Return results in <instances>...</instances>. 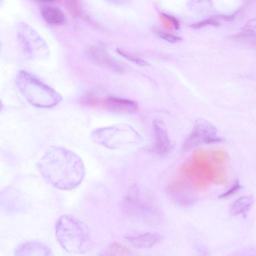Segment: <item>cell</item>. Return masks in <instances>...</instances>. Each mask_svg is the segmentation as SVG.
<instances>
[{"mask_svg": "<svg viewBox=\"0 0 256 256\" xmlns=\"http://www.w3.org/2000/svg\"><path fill=\"white\" fill-rule=\"evenodd\" d=\"M198 256H210L208 250L204 246H200L197 248Z\"/></svg>", "mask_w": 256, "mask_h": 256, "instance_id": "obj_25", "label": "cell"}, {"mask_svg": "<svg viewBox=\"0 0 256 256\" xmlns=\"http://www.w3.org/2000/svg\"><path fill=\"white\" fill-rule=\"evenodd\" d=\"M104 106L107 110L117 113H132L138 108L135 101L116 96L108 98L104 100Z\"/></svg>", "mask_w": 256, "mask_h": 256, "instance_id": "obj_12", "label": "cell"}, {"mask_svg": "<svg viewBox=\"0 0 256 256\" xmlns=\"http://www.w3.org/2000/svg\"><path fill=\"white\" fill-rule=\"evenodd\" d=\"M228 256H256V249L252 246H247L232 253Z\"/></svg>", "mask_w": 256, "mask_h": 256, "instance_id": "obj_20", "label": "cell"}, {"mask_svg": "<svg viewBox=\"0 0 256 256\" xmlns=\"http://www.w3.org/2000/svg\"><path fill=\"white\" fill-rule=\"evenodd\" d=\"M88 55L94 62L118 72H122V68L104 50L94 47L88 52Z\"/></svg>", "mask_w": 256, "mask_h": 256, "instance_id": "obj_15", "label": "cell"}, {"mask_svg": "<svg viewBox=\"0 0 256 256\" xmlns=\"http://www.w3.org/2000/svg\"><path fill=\"white\" fill-rule=\"evenodd\" d=\"M58 242L68 253L82 254L90 248L92 238L87 226L70 214H64L58 220L55 226Z\"/></svg>", "mask_w": 256, "mask_h": 256, "instance_id": "obj_2", "label": "cell"}, {"mask_svg": "<svg viewBox=\"0 0 256 256\" xmlns=\"http://www.w3.org/2000/svg\"><path fill=\"white\" fill-rule=\"evenodd\" d=\"M64 6L68 12L73 16L80 14V9L77 2L74 0H68L64 2Z\"/></svg>", "mask_w": 256, "mask_h": 256, "instance_id": "obj_19", "label": "cell"}, {"mask_svg": "<svg viewBox=\"0 0 256 256\" xmlns=\"http://www.w3.org/2000/svg\"><path fill=\"white\" fill-rule=\"evenodd\" d=\"M182 171L192 187L198 190H204L208 187L206 178L190 162H185L182 167Z\"/></svg>", "mask_w": 256, "mask_h": 256, "instance_id": "obj_14", "label": "cell"}, {"mask_svg": "<svg viewBox=\"0 0 256 256\" xmlns=\"http://www.w3.org/2000/svg\"><path fill=\"white\" fill-rule=\"evenodd\" d=\"M163 16L165 17L169 20H170L174 24V28L176 30L180 28V24L178 20L173 16L166 14L165 13H162Z\"/></svg>", "mask_w": 256, "mask_h": 256, "instance_id": "obj_24", "label": "cell"}, {"mask_svg": "<svg viewBox=\"0 0 256 256\" xmlns=\"http://www.w3.org/2000/svg\"><path fill=\"white\" fill-rule=\"evenodd\" d=\"M16 86L26 100L38 108H48L56 106L61 96L30 72L22 70L16 74Z\"/></svg>", "mask_w": 256, "mask_h": 256, "instance_id": "obj_3", "label": "cell"}, {"mask_svg": "<svg viewBox=\"0 0 256 256\" xmlns=\"http://www.w3.org/2000/svg\"><path fill=\"white\" fill-rule=\"evenodd\" d=\"M155 32H156L159 37L170 42H180L182 40L180 37L160 30H156Z\"/></svg>", "mask_w": 256, "mask_h": 256, "instance_id": "obj_21", "label": "cell"}, {"mask_svg": "<svg viewBox=\"0 0 256 256\" xmlns=\"http://www.w3.org/2000/svg\"><path fill=\"white\" fill-rule=\"evenodd\" d=\"M223 141L216 128L208 121L199 118L196 120L191 132L184 142L182 148L188 150L202 144H214Z\"/></svg>", "mask_w": 256, "mask_h": 256, "instance_id": "obj_6", "label": "cell"}, {"mask_svg": "<svg viewBox=\"0 0 256 256\" xmlns=\"http://www.w3.org/2000/svg\"><path fill=\"white\" fill-rule=\"evenodd\" d=\"M212 158L213 160L218 164H224L228 160L226 153L221 149L214 150L212 152Z\"/></svg>", "mask_w": 256, "mask_h": 256, "instance_id": "obj_17", "label": "cell"}, {"mask_svg": "<svg viewBox=\"0 0 256 256\" xmlns=\"http://www.w3.org/2000/svg\"><path fill=\"white\" fill-rule=\"evenodd\" d=\"M39 2L40 3V13L48 24L53 26H59L64 22V14L60 8L50 4L52 1Z\"/></svg>", "mask_w": 256, "mask_h": 256, "instance_id": "obj_13", "label": "cell"}, {"mask_svg": "<svg viewBox=\"0 0 256 256\" xmlns=\"http://www.w3.org/2000/svg\"><path fill=\"white\" fill-rule=\"evenodd\" d=\"M18 40L26 54L34 60H40L48 55L46 43L38 34L29 24L18 22L16 26Z\"/></svg>", "mask_w": 256, "mask_h": 256, "instance_id": "obj_5", "label": "cell"}, {"mask_svg": "<svg viewBox=\"0 0 256 256\" xmlns=\"http://www.w3.org/2000/svg\"><path fill=\"white\" fill-rule=\"evenodd\" d=\"M3 106L2 102L1 100H0V110L2 108Z\"/></svg>", "mask_w": 256, "mask_h": 256, "instance_id": "obj_27", "label": "cell"}, {"mask_svg": "<svg viewBox=\"0 0 256 256\" xmlns=\"http://www.w3.org/2000/svg\"><path fill=\"white\" fill-rule=\"evenodd\" d=\"M242 188V186L239 181L236 180L234 184L226 192L218 196L219 198H224L234 194L239 191Z\"/></svg>", "mask_w": 256, "mask_h": 256, "instance_id": "obj_22", "label": "cell"}, {"mask_svg": "<svg viewBox=\"0 0 256 256\" xmlns=\"http://www.w3.org/2000/svg\"><path fill=\"white\" fill-rule=\"evenodd\" d=\"M16 256H54L46 244L36 241H26L18 244L15 250Z\"/></svg>", "mask_w": 256, "mask_h": 256, "instance_id": "obj_11", "label": "cell"}, {"mask_svg": "<svg viewBox=\"0 0 256 256\" xmlns=\"http://www.w3.org/2000/svg\"><path fill=\"white\" fill-rule=\"evenodd\" d=\"M90 138L98 144L111 150L136 145L142 141L138 132L125 124L95 128L92 132Z\"/></svg>", "mask_w": 256, "mask_h": 256, "instance_id": "obj_4", "label": "cell"}, {"mask_svg": "<svg viewBox=\"0 0 256 256\" xmlns=\"http://www.w3.org/2000/svg\"><path fill=\"white\" fill-rule=\"evenodd\" d=\"M125 239L138 249L150 248L159 243L163 238L158 233L152 232H134L126 234Z\"/></svg>", "mask_w": 256, "mask_h": 256, "instance_id": "obj_10", "label": "cell"}, {"mask_svg": "<svg viewBox=\"0 0 256 256\" xmlns=\"http://www.w3.org/2000/svg\"><path fill=\"white\" fill-rule=\"evenodd\" d=\"M152 128L154 136L152 152L160 156L168 154L171 150L172 144L164 124L159 120H154Z\"/></svg>", "mask_w": 256, "mask_h": 256, "instance_id": "obj_8", "label": "cell"}, {"mask_svg": "<svg viewBox=\"0 0 256 256\" xmlns=\"http://www.w3.org/2000/svg\"><path fill=\"white\" fill-rule=\"evenodd\" d=\"M254 202L252 196L245 195L236 199L232 204L230 212L232 216H247Z\"/></svg>", "mask_w": 256, "mask_h": 256, "instance_id": "obj_16", "label": "cell"}, {"mask_svg": "<svg viewBox=\"0 0 256 256\" xmlns=\"http://www.w3.org/2000/svg\"><path fill=\"white\" fill-rule=\"evenodd\" d=\"M168 193L176 202L183 206L192 204L194 197L190 186L181 178L173 180L168 186Z\"/></svg>", "mask_w": 256, "mask_h": 256, "instance_id": "obj_9", "label": "cell"}, {"mask_svg": "<svg viewBox=\"0 0 256 256\" xmlns=\"http://www.w3.org/2000/svg\"><path fill=\"white\" fill-rule=\"evenodd\" d=\"M44 178L55 188L70 190L77 188L85 176V167L80 157L66 148H49L37 163Z\"/></svg>", "mask_w": 256, "mask_h": 256, "instance_id": "obj_1", "label": "cell"}, {"mask_svg": "<svg viewBox=\"0 0 256 256\" xmlns=\"http://www.w3.org/2000/svg\"><path fill=\"white\" fill-rule=\"evenodd\" d=\"M194 165L204 176L206 179L216 184H224L226 180V174L221 168L214 164L208 152L205 150L194 152Z\"/></svg>", "mask_w": 256, "mask_h": 256, "instance_id": "obj_7", "label": "cell"}, {"mask_svg": "<svg viewBox=\"0 0 256 256\" xmlns=\"http://www.w3.org/2000/svg\"><path fill=\"white\" fill-rule=\"evenodd\" d=\"M220 24V22L216 20L213 18L204 20L197 23L191 25V27L194 28H198L206 25H212L217 26Z\"/></svg>", "mask_w": 256, "mask_h": 256, "instance_id": "obj_23", "label": "cell"}, {"mask_svg": "<svg viewBox=\"0 0 256 256\" xmlns=\"http://www.w3.org/2000/svg\"><path fill=\"white\" fill-rule=\"evenodd\" d=\"M116 51L118 53L126 58H127L129 60H130L136 64L142 66L147 64V63L142 59L135 56L131 53L128 52L124 49L118 48L116 49Z\"/></svg>", "mask_w": 256, "mask_h": 256, "instance_id": "obj_18", "label": "cell"}, {"mask_svg": "<svg viewBox=\"0 0 256 256\" xmlns=\"http://www.w3.org/2000/svg\"><path fill=\"white\" fill-rule=\"evenodd\" d=\"M219 18H220L222 20H231L233 18L232 16H218Z\"/></svg>", "mask_w": 256, "mask_h": 256, "instance_id": "obj_26", "label": "cell"}]
</instances>
